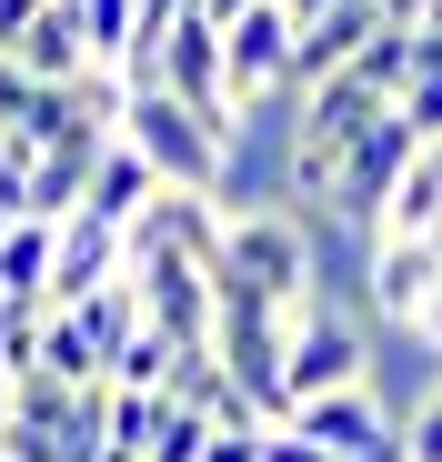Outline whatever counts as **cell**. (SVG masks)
I'll list each match as a JSON object with an SVG mask.
<instances>
[{
  "mask_svg": "<svg viewBox=\"0 0 442 462\" xmlns=\"http://www.w3.org/2000/svg\"><path fill=\"white\" fill-rule=\"evenodd\" d=\"M412 151H422V131H412V121H402V101H392L373 131H362V141L342 151L322 221H342V231H362V242H373V231H382V201H392V181L412 171Z\"/></svg>",
  "mask_w": 442,
  "mask_h": 462,
  "instance_id": "3",
  "label": "cell"
},
{
  "mask_svg": "<svg viewBox=\"0 0 442 462\" xmlns=\"http://www.w3.org/2000/svg\"><path fill=\"white\" fill-rule=\"evenodd\" d=\"M0 301H51V221H11L0 231Z\"/></svg>",
  "mask_w": 442,
  "mask_h": 462,
  "instance_id": "13",
  "label": "cell"
},
{
  "mask_svg": "<svg viewBox=\"0 0 442 462\" xmlns=\"http://www.w3.org/2000/svg\"><path fill=\"white\" fill-rule=\"evenodd\" d=\"M131 81H161V91H181L211 131H232L242 141V101H232V70H221V31L201 21V11H181L171 31H161V51L131 70Z\"/></svg>",
  "mask_w": 442,
  "mask_h": 462,
  "instance_id": "4",
  "label": "cell"
},
{
  "mask_svg": "<svg viewBox=\"0 0 442 462\" xmlns=\"http://www.w3.org/2000/svg\"><path fill=\"white\" fill-rule=\"evenodd\" d=\"M291 432H312V442H322V452H342V462H402V422L382 412L373 382H342V393L291 402Z\"/></svg>",
  "mask_w": 442,
  "mask_h": 462,
  "instance_id": "5",
  "label": "cell"
},
{
  "mask_svg": "<svg viewBox=\"0 0 442 462\" xmlns=\"http://www.w3.org/2000/svg\"><path fill=\"white\" fill-rule=\"evenodd\" d=\"M201 442H211V412H191V402L161 393V432H152V452H141V462H201Z\"/></svg>",
  "mask_w": 442,
  "mask_h": 462,
  "instance_id": "19",
  "label": "cell"
},
{
  "mask_svg": "<svg viewBox=\"0 0 442 462\" xmlns=\"http://www.w3.org/2000/svg\"><path fill=\"white\" fill-rule=\"evenodd\" d=\"M11 60L31 70V81H81V70H101V60H91V41H81V11H70V0H41L31 31L11 41Z\"/></svg>",
  "mask_w": 442,
  "mask_h": 462,
  "instance_id": "11",
  "label": "cell"
},
{
  "mask_svg": "<svg viewBox=\"0 0 442 462\" xmlns=\"http://www.w3.org/2000/svg\"><path fill=\"white\" fill-rule=\"evenodd\" d=\"M101 282H121V231L101 211H60L51 221V301H81Z\"/></svg>",
  "mask_w": 442,
  "mask_h": 462,
  "instance_id": "8",
  "label": "cell"
},
{
  "mask_svg": "<svg viewBox=\"0 0 442 462\" xmlns=\"http://www.w3.org/2000/svg\"><path fill=\"white\" fill-rule=\"evenodd\" d=\"M31 11H41V0H0V51H11V41L31 31Z\"/></svg>",
  "mask_w": 442,
  "mask_h": 462,
  "instance_id": "25",
  "label": "cell"
},
{
  "mask_svg": "<svg viewBox=\"0 0 442 462\" xmlns=\"http://www.w3.org/2000/svg\"><path fill=\"white\" fill-rule=\"evenodd\" d=\"M281 11H291V21H312V11H332V0H281Z\"/></svg>",
  "mask_w": 442,
  "mask_h": 462,
  "instance_id": "27",
  "label": "cell"
},
{
  "mask_svg": "<svg viewBox=\"0 0 442 462\" xmlns=\"http://www.w3.org/2000/svg\"><path fill=\"white\" fill-rule=\"evenodd\" d=\"M21 372H60V382H101V352H91V332H81V322H70L60 301H51V312H41V342H31V362H21Z\"/></svg>",
  "mask_w": 442,
  "mask_h": 462,
  "instance_id": "15",
  "label": "cell"
},
{
  "mask_svg": "<svg viewBox=\"0 0 442 462\" xmlns=\"http://www.w3.org/2000/svg\"><path fill=\"white\" fill-rule=\"evenodd\" d=\"M402 332H412V342H422V352H442V282H432V291H422V312H412V322H402Z\"/></svg>",
  "mask_w": 442,
  "mask_h": 462,
  "instance_id": "24",
  "label": "cell"
},
{
  "mask_svg": "<svg viewBox=\"0 0 442 462\" xmlns=\"http://www.w3.org/2000/svg\"><path fill=\"white\" fill-rule=\"evenodd\" d=\"M161 432V393H131V382H111L101 393V462H141Z\"/></svg>",
  "mask_w": 442,
  "mask_h": 462,
  "instance_id": "14",
  "label": "cell"
},
{
  "mask_svg": "<svg viewBox=\"0 0 442 462\" xmlns=\"http://www.w3.org/2000/svg\"><path fill=\"white\" fill-rule=\"evenodd\" d=\"M70 11H81V41H91V60H101V70H121V60H131L141 0H70Z\"/></svg>",
  "mask_w": 442,
  "mask_h": 462,
  "instance_id": "17",
  "label": "cell"
},
{
  "mask_svg": "<svg viewBox=\"0 0 442 462\" xmlns=\"http://www.w3.org/2000/svg\"><path fill=\"white\" fill-rule=\"evenodd\" d=\"M402 462H442V393H432V402L402 422Z\"/></svg>",
  "mask_w": 442,
  "mask_h": 462,
  "instance_id": "23",
  "label": "cell"
},
{
  "mask_svg": "<svg viewBox=\"0 0 442 462\" xmlns=\"http://www.w3.org/2000/svg\"><path fill=\"white\" fill-rule=\"evenodd\" d=\"M432 282H442V252L422 242V231H382L373 242V312L382 322H412Z\"/></svg>",
  "mask_w": 442,
  "mask_h": 462,
  "instance_id": "9",
  "label": "cell"
},
{
  "mask_svg": "<svg viewBox=\"0 0 442 462\" xmlns=\"http://www.w3.org/2000/svg\"><path fill=\"white\" fill-rule=\"evenodd\" d=\"M221 70H232L242 121H252L262 101H291V11H281V0H252V11L221 31Z\"/></svg>",
  "mask_w": 442,
  "mask_h": 462,
  "instance_id": "6",
  "label": "cell"
},
{
  "mask_svg": "<svg viewBox=\"0 0 442 462\" xmlns=\"http://www.w3.org/2000/svg\"><path fill=\"white\" fill-rule=\"evenodd\" d=\"M11 221H21V211H0V231H11Z\"/></svg>",
  "mask_w": 442,
  "mask_h": 462,
  "instance_id": "29",
  "label": "cell"
},
{
  "mask_svg": "<svg viewBox=\"0 0 442 462\" xmlns=\"http://www.w3.org/2000/svg\"><path fill=\"white\" fill-rule=\"evenodd\" d=\"M101 141H111V131H60L51 151H31V201H21V211H31V221H60V211H81Z\"/></svg>",
  "mask_w": 442,
  "mask_h": 462,
  "instance_id": "10",
  "label": "cell"
},
{
  "mask_svg": "<svg viewBox=\"0 0 442 462\" xmlns=\"http://www.w3.org/2000/svg\"><path fill=\"white\" fill-rule=\"evenodd\" d=\"M442 221V162H432V141L412 151V171L392 181V201H382V231H432ZM382 231H373V242H382Z\"/></svg>",
  "mask_w": 442,
  "mask_h": 462,
  "instance_id": "16",
  "label": "cell"
},
{
  "mask_svg": "<svg viewBox=\"0 0 442 462\" xmlns=\"http://www.w3.org/2000/svg\"><path fill=\"white\" fill-rule=\"evenodd\" d=\"M191 11H201V21H211V31H232V21H242V11H252V0H191Z\"/></svg>",
  "mask_w": 442,
  "mask_h": 462,
  "instance_id": "26",
  "label": "cell"
},
{
  "mask_svg": "<svg viewBox=\"0 0 442 462\" xmlns=\"http://www.w3.org/2000/svg\"><path fill=\"white\" fill-rule=\"evenodd\" d=\"M262 462H342V452H322L312 432H291V422H262Z\"/></svg>",
  "mask_w": 442,
  "mask_h": 462,
  "instance_id": "22",
  "label": "cell"
},
{
  "mask_svg": "<svg viewBox=\"0 0 442 462\" xmlns=\"http://www.w3.org/2000/svg\"><path fill=\"white\" fill-rule=\"evenodd\" d=\"M152 191H161V171H152V162H141V151L111 131V141H101V162H91V191H81V211H101L111 231H131Z\"/></svg>",
  "mask_w": 442,
  "mask_h": 462,
  "instance_id": "12",
  "label": "cell"
},
{
  "mask_svg": "<svg viewBox=\"0 0 442 462\" xmlns=\"http://www.w3.org/2000/svg\"><path fill=\"white\" fill-rule=\"evenodd\" d=\"M121 141L152 162L171 191H211L221 201V181H232V131H211L181 91H161V81H121Z\"/></svg>",
  "mask_w": 442,
  "mask_h": 462,
  "instance_id": "2",
  "label": "cell"
},
{
  "mask_svg": "<svg viewBox=\"0 0 442 462\" xmlns=\"http://www.w3.org/2000/svg\"><path fill=\"white\" fill-rule=\"evenodd\" d=\"M281 382H291V402H312V393H342V382H373V342H362L352 312H312L291 322V352H281Z\"/></svg>",
  "mask_w": 442,
  "mask_h": 462,
  "instance_id": "7",
  "label": "cell"
},
{
  "mask_svg": "<svg viewBox=\"0 0 442 462\" xmlns=\"http://www.w3.org/2000/svg\"><path fill=\"white\" fill-rule=\"evenodd\" d=\"M422 242H432V252H442V221H432V231H422Z\"/></svg>",
  "mask_w": 442,
  "mask_h": 462,
  "instance_id": "28",
  "label": "cell"
},
{
  "mask_svg": "<svg viewBox=\"0 0 442 462\" xmlns=\"http://www.w3.org/2000/svg\"><path fill=\"white\" fill-rule=\"evenodd\" d=\"M21 201H31V141L0 131V211H21Z\"/></svg>",
  "mask_w": 442,
  "mask_h": 462,
  "instance_id": "20",
  "label": "cell"
},
{
  "mask_svg": "<svg viewBox=\"0 0 442 462\" xmlns=\"http://www.w3.org/2000/svg\"><path fill=\"white\" fill-rule=\"evenodd\" d=\"M432 162H442V141H432Z\"/></svg>",
  "mask_w": 442,
  "mask_h": 462,
  "instance_id": "30",
  "label": "cell"
},
{
  "mask_svg": "<svg viewBox=\"0 0 442 462\" xmlns=\"http://www.w3.org/2000/svg\"><path fill=\"white\" fill-rule=\"evenodd\" d=\"M201 462H262V422H211Z\"/></svg>",
  "mask_w": 442,
  "mask_h": 462,
  "instance_id": "21",
  "label": "cell"
},
{
  "mask_svg": "<svg viewBox=\"0 0 442 462\" xmlns=\"http://www.w3.org/2000/svg\"><path fill=\"white\" fill-rule=\"evenodd\" d=\"M171 362H181V342H171L161 322H141V332L121 342V362H111V382H131V393H161V382H171Z\"/></svg>",
  "mask_w": 442,
  "mask_h": 462,
  "instance_id": "18",
  "label": "cell"
},
{
  "mask_svg": "<svg viewBox=\"0 0 442 462\" xmlns=\"http://www.w3.org/2000/svg\"><path fill=\"white\" fill-rule=\"evenodd\" d=\"M211 282H232L252 301H272L281 322L312 312V282H322V252H312V221L302 211H232L221 221V262Z\"/></svg>",
  "mask_w": 442,
  "mask_h": 462,
  "instance_id": "1",
  "label": "cell"
}]
</instances>
